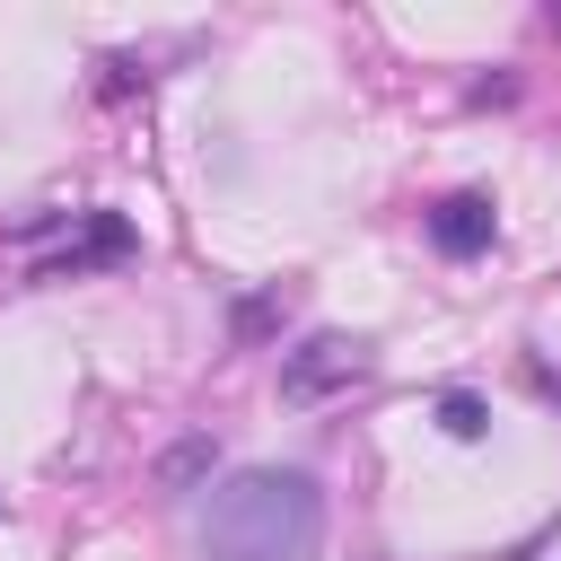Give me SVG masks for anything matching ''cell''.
Wrapping results in <instances>:
<instances>
[{"instance_id": "cell-1", "label": "cell", "mask_w": 561, "mask_h": 561, "mask_svg": "<svg viewBox=\"0 0 561 561\" xmlns=\"http://www.w3.org/2000/svg\"><path fill=\"white\" fill-rule=\"evenodd\" d=\"M202 543H210V561H316L324 491L307 473H280V465L228 473L202 508Z\"/></svg>"}, {"instance_id": "cell-2", "label": "cell", "mask_w": 561, "mask_h": 561, "mask_svg": "<svg viewBox=\"0 0 561 561\" xmlns=\"http://www.w3.org/2000/svg\"><path fill=\"white\" fill-rule=\"evenodd\" d=\"M131 219L123 210H70L61 219V245L35 254V280H79V272H105V263H131Z\"/></svg>"}, {"instance_id": "cell-3", "label": "cell", "mask_w": 561, "mask_h": 561, "mask_svg": "<svg viewBox=\"0 0 561 561\" xmlns=\"http://www.w3.org/2000/svg\"><path fill=\"white\" fill-rule=\"evenodd\" d=\"M359 377H368V342H351V333H307V342L280 359V394H289V403L351 394Z\"/></svg>"}, {"instance_id": "cell-4", "label": "cell", "mask_w": 561, "mask_h": 561, "mask_svg": "<svg viewBox=\"0 0 561 561\" xmlns=\"http://www.w3.org/2000/svg\"><path fill=\"white\" fill-rule=\"evenodd\" d=\"M491 237H500V219H491V193H447V202L430 210V245H438L447 263H473V254H491Z\"/></svg>"}, {"instance_id": "cell-5", "label": "cell", "mask_w": 561, "mask_h": 561, "mask_svg": "<svg viewBox=\"0 0 561 561\" xmlns=\"http://www.w3.org/2000/svg\"><path fill=\"white\" fill-rule=\"evenodd\" d=\"M438 430H447V438H482V430H491V403H482L473 386H447V394H438Z\"/></svg>"}, {"instance_id": "cell-6", "label": "cell", "mask_w": 561, "mask_h": 561, "mask_svg": "<svg viewBox=\"0 0 561 561\" xmlns=\"http://www.w3.org/2000/svg\"><path fill=\"white\" fill-rule=\"evenodd\" d=\"M202 465H210V438H184V447L167 456V491H184V482H193Z\"/></svg>"}, {"instance_id": "cell-7", "label": "cell", "mask_w": 561, "mask_h": 561, "mask_svg": "<svg viewBox=\"0 0 561 561\" xmlns=\"http://www.w3.org/2000/svg\"><path fill=\"white\" fill-rule=\"evenodd\" d=\"M517 561H561V517H552V526H543V535H535V543H526Z\"/></svg>"}]
</instances>
